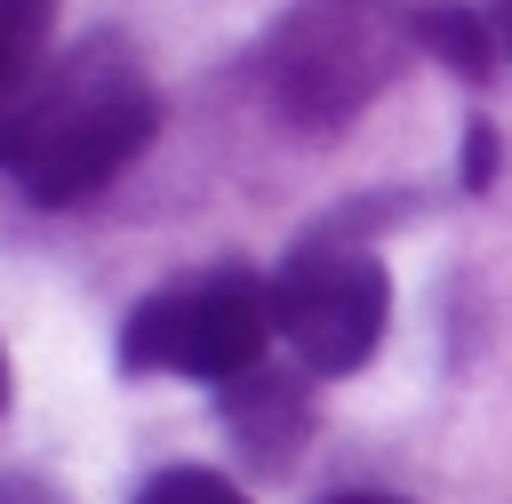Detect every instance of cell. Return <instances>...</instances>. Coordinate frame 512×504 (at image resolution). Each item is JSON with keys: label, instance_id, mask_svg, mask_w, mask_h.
Wrapping results in <instances>:
<instances>
[{"label": "cell", "instance_id": "6da1fadb", "mask_svg": "<svg viewBox=\"0 0 512 504\" xmlns=\"http://www.w3.org/2000/svg\"><path fill=\"white\" fill-rule=\"evenodd\" d=\"M160 128V96L120 40H80L0 104V168L40 208L104 192Z\"/></svg>", "mask_w": 512, "mask_h": 504}, {"label": "cell", "instance_id": "7a4b0ae2", "mask_svg": "<svg viewBox=\"0 0 512 504\" xmlns=\"http://www.w3.org/2000/svg\"><path fill=\"white\" fill-rule=\"evenodd\" d=\"M280 336L272 320V272L216 264L192 280L152 288L120 320V368L128 376H192V384H240L264 368V344Z\"/></svg>", "mask_w": 512, "mask_h": 504}, {"label": "cell", "instance_id": "3957f363", "mask_svg": "<svg viewBox=\"0 0 512 504\" xmlns=\"http://www.w3.org/2000/svg\"><path fill=\"white\" fill-rule=\"evenodd\" d=\"M272 320L288 336V352L304 360V376H352L368 368V352L384 344L392 320V280L368 248H352L344 232H312L288 248V264L272 272Z\"/></svg>", "mask_w": 512, "mask_h": 504}, {"label": "cell", "instance_id": "277c9868", "mask_svg": "<svg viewBox=\"0 0 512 504\" xmlns=\"http://www.w3.org/2000/svg\"><path fill=\"white\" fill-rule=\"evenodd\" d=\"M392 48L376 40V24H352V16H288L264 48V80H272V104L304 128H336L344 112H360L384 80H392Z\"/></svg>", "mask_w": 512, "mask_h": 504}, {"label": "cell", "instance_id": "5b68a950", "mask_svg": "<svg viewBox=\"0 0 512 504\" xmlns=\"http://www.w3.org/2000/svg\"><path fill=\"white\" fill-rule=\"evenodd\" d=\"M48 24H56V0H0V104L40 72Z\"/></svg>", "mask_w": 512, "mask_h": 504}, {"label": "cell", "instance_id": "8992f818", "mask_svg": "<svg viewBox=\"0 0 512 504\" xmlns=\"http://www.w3.org/2000/svg\"><path fill=\"white\" fill-rule=\"evenodd\" d=\"M416 40H424L440 64H456L464 80H480V72L496 64V48H488V24H480L472 8H424V16H416Z\"/></svg>", "mask_w": 512, "mask_h": 504}, {"label": "cell", "instance_id": "52a82bcc", "mask_svg": "<svg viewBox=\"0 0 512 504\" xmlns=\"http://www.w3.org/2000/svg\"><path fill=\"white\" fill-rule=\"evenodd\" d=\"M136 504H248V496L224 472H208V464H168V472H152L136 488Z\"/></svg>", "mask_w": 512, "mask_h": 504}, {"label": "cell", "instance_id": "ba28073f", "mask_svg": "<svg viewBox=\"0 0 512 504\" xmlns=\"http://www.w3.org/2000/svg\"><path fill=\"white\" fill-rule=\"evenodd\" d=\"M488 176H496V128L472 120L464 128V184H488Z\"/></svg>", "mask_w": 512, "mask_h": 504}, {"label": "cell", "instance_id": "9c48e42d", "mask_svg": "<svg viewBox=\"0 0 512 504\" xmlns=\"http://www.w3.org/2000/svg\"><path fill=\"white\" fill-rule=\"evenodd\" d=\"M328 504H408V496H376V488H344V496H328Z\"/></svg>", "mask_w": 512, "mask_h": 504}, {"label": "cell", "instance_id": "30bf717a", "mask_svg": "<svg viewBox=\"0 0 512 504\" xmlns=\"http://www.w3.org/2000/svg\"><path fill=\"white\" fill-rule=\"evenodd\" d=\"M0 408H8V352H0Z\"/></svg>", "mask_w": 512, "mask_h": 504}]
</instances>
